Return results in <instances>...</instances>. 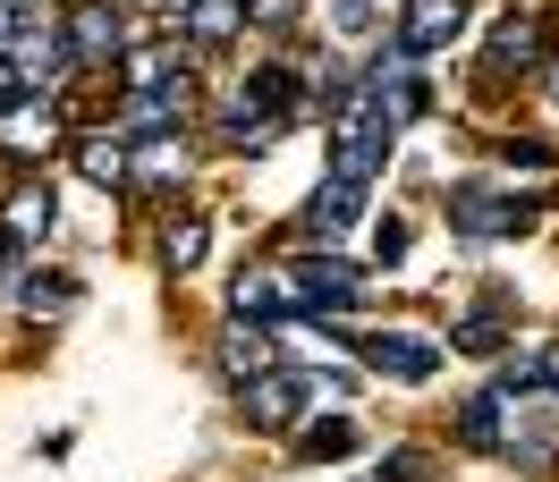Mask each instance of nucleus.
I'll list each match as a JSON object with an SVG mask.
<instances>
[{
    "mask_svg": "<svg viewBox=\"0 0 559 482\" xmlns=\"http://www.w3.org/2000/svg\"><path fill=\"white\" fill-rule=\"evenodd\" d=\"M390 103H382V85H356V94H340V128H331V170L340 178H365L373 186V170H382V153H390Z\"/></svg>",
    "mask_w": 559,
    "mask_h": 482,
    "instance_id": "nucleus-1",
    "label": "nucleus"
},
{
    "mask_svg": "<svg viewBox=\"0 0 559 482\" xmlns=\"http://www.w3.org/2000/svg\"><path fill=\"white\" fill-rule=\"evenodd\" d=\"M69 60L76 69H103V60H128V26H119V9H103V0H85L69 17Z\"/></svg>",
    "mask_w": 559,
    "mask_h": 482,
    "instance_id": "nucleus-2",
    "label": "nucleus"
},
{
    "mask_svg": "<svg viewBox=\"0 0 559 482\" xmlns=\"http://www.w3.org/2000/svg\"><path fill=\"white\" fill-rule=\"evenodd\" d=\"M450 220L466 229V238H525V229H534V212H525V204H500V195H484V186H457Z\"/></svg>",
    "mask_w": 559,
    "mask_h": 482,
    "instance_id": "nucleus-3",
    "label": "nucleus"
},
{
    "mask_svg": "<svg viewBox=\"0 0 559 482\" xmlns=\"http://www.w3.org/2000/svg\"><path fill=\"white\" fill-rule=\"evenodd\" d=\"M187 103H195V69L170 76V85H128V110H119V128H128V136H153V128H170Z\"/></svg>",
    "mask_w": 559,
    "mask_h": 482,
    "instance_id": "nucleus-4",
    "label": "nucleus"
},
{
    "mask_svg": "<svg viewBox=\"0 0 559 482\" xmlns=\"http://www.w3.org/2000/svg\"><path fill=\"white\" fill-rule=\"evenodd\" d=\"M356 212H365V178H340V170H331V178H322V195L306 204V245H331Z\"/></svg>",
    "mask_w": 559,
    "mask_h": 482,
    "instance_id": "nucleus-5",
    "label": "nucleus"
},
{
    "mask_svg": "<svg viewBox=\"0 0 559 482\" xmlns=\"http://www.w3.org/2000/svg\"><path fill=\"white\" fill-rule=\"evenodd\" d=\"M297 297H306V313H340V305H356L365 297V272L356 263H331V254H306V272H297Z\"/></svg>",
    "mask_w": 559,
    "mask_h": 482,
    "instance_id": "nucleus-6",
    "label": "nucleus"
},
{
    "mask_svg": "<svg viewBox=\"0 0 559 482\" xmlns=\"http://www.w3.org/2000/svg\"><path fill=\"white\" fill-rule=\"evenodd\" d=\"M297 407H306V381L297 373H254L246 381V414H254V423H263V432H288V423H297Z\"/></svg>",
    "mask_w": 559,
    "mask_h": 482,
    "instance_id": "nucleus-7",
    "label": "nucleus"
},
{
    "mask_svg": "<svg viewBox=\"0 0 559 482\" xmlns=\"http://www.w3.org/2000/svg\"><path fill=\"white\" fill-rule=\"evenodd\" d=\"M457 26H466V0H407L399 43L407 51H441V43H457Z\"/></svg>",
    "mask_w": 559,
    "mask_h": 482,
    "instance_id": "nucleus-8",
    "label": "nucleus"
},
{
    "mask_svg": "<svg viewBox=\"0 0 559 482\" xmlns=\"http://www.w3.org/2000/svg\"><path fill=\"white\" fill-rule=\"evenodd\" d=\"M272 364H280V356H272V330H263V322H246V313H238V322L221 330V373H229V381L246 389V381H254V373H272Z\"/></svg>",
    "mask_w": 559,
    "mask_h": 482,
    "instance_id": "nucleus-9",
    "label": "nucleus"
},
{
    "mask_svg": "<svg viewBox=\"0 0 559 482\" xmlns=\"http://www.w3.org/2000/svg\"><path fill=\"white\" fill-rule=\"evenodd\" d=\"M365 364H373V373H390V381H424L432 373V364H441V347L432 339H407V330H373V339H365Z\"/></svg>",
    "mask_w": 559,
    "mask_h": 482,
    "instance_id": "nucleus-10",
    "label": "nucleus"
},
{
    "mask_svg": "<svg viewBox=\"0 0 559 482\" xmlns=\"http://www.w3.org/2000/svg\"><path fill=\"white\" fill-rule=\"evenodd\" d=\"M229 305H238L246 322H272V313H297L306 297H288V279H280V272H238V279H229Z\"/></svg>",
    "mask_w": 559,
    "mask_h": 482,
    "instance_id": "nucleus-11",
    "label": "nucleus"
},
{
    "mask_svg": "<svg viewBox=\"0 0 559 482\" xmlns=\"http://www.w3.org/2000/svg\"><path fill=\"white\" fill-rule=\"evenodd\" d=\"M238 26H246V0H195V9H187V43H195V51L238 43Z\"/></svg>",
    "mask_w": 559,
    "mask_h": 482,
    "instance_id": "nucleus-12",
    "label": "nucleus"
},
{
    "mask_svg": "<svg viewBox=\"0 0 559 482\" xmlns=\"http://www.w3.org/2000/svg\"><path fill=\"white\" fill-rule=\"evenodd\" d=\"M297 457H306V466H340V457H356V423H348V414L306 423V432H297Z\"/></svg>",
    "mask_w": 559,
    "mask_h": 482,
    "instance_id": "nucleus-13",
    "label": "nucleus"
},
{
    "mask_svg": "<svg viewBox=\"0 0 559 482\" xmlns=\"http://www.w3.org/2000/svg\"><path fill=\"white\" fill-rule=\"evenodd\" d=\"M17 305L35 313V322H60V313L76 305V279L69 272H26L17 279Z\"/></svg>",
    "mask_w": 559,
    "mask_h": 482,
    "instance_id": "nucleus-14",
    "label": "nucleus"
},
{
    "mask_svg": "<svg viewBox=\"0 0 559 482\" xmlns=\"http://www.w3.org/2000/svg\"><path fill=\"white\" fill-rule=\"evenodd\" d=\"M119 76H128V85H170V76H187V51H178V43H144V51L119 60Z\"/></svg>",
    "mask_w": 559,
    "mask_h": 482,
    "instance_id": "nucleus-15",
    "label": "nucleus"
},
{
    "mask_svg": "<svg viewBox=\"0 0 559 482\" xmlns=\"http://www.w3.org/2000/svg\"><path fill=\"white\" fill-rule=\"evenodd\" d=\"M51 186H35V178H26V186H17V195H9V238H43V229H51Z\"/></svg>",
    "mask_w": 559,
    "mask_h": 482,
    "instance_id": "nucleus-16",
    "label": "nucleus"
},
{
    "mask_svg": "<svg viewBox=\"0 0 559 482\" xmlns=\"http://www.w3.org/2000/svg\"><path fill=\"white\" fill-rule=\"evenodd\" d=\"M534 60H543V35H534L525 17H509V26L491 35V76L500 69H534Z\"/></svg>",
    "mask_w": 559,
    "mask_h": 482,
    "instance_id": "nucleus-17",
    "label": "nucleus"
},
{
    "mask_svg": "<svg viewBox=\"0 0 559 482\" xmlns=\"http://www.w3.org/2000/svg\"><path fill=\"white\" fill-rule=\"evenodd\" d=\"M76 170L103 178V186H119V178H128V136H85L76 144Z\"/></svg>",
    "mask_w": 559,
    "mask_h": 482,
    "instance_id": "nucleus-18",
    "label": "nucleus"
},
{
    "mask_svg": "<svg viewBox=\"0 0 559 482\" xmlns=\"http://www.w3.org/2000/svg\"><path fill=\"white\" fill-rule=\"evenodd\" d=\"M457 441H466V448H500V398H466V414H457Z\"/></svg>",
    "mask_w": 559,
    "mask_h": 482,
    "instance_id": "nucleus-19",
    "label": "nucleus"
},
{
    "mask_svg": "<svg viewBox=\"0 0 559 482\" xmlns=\"http://www.w3.org/2000/svg\"><path fill=\"white\" fill-rule=\"evenodd\" d=\"M162 263H170V272H195V263H204V220H178L170 238H162Z\"/></svg>",
    "mask_w": 559,
    "mask_h": 482,
    "instance_id": "nucleus-20",
    "label": "nucleus"
},
{
    "mask_svg": "<svg viewBox=\"0 0 559 482\" xmlns=\"http://www.w3.org/2000/svg\"><path fill=\"white\" fill-rule=\"evenodd\" d=\"M246 85H254V94H263L272 110H297V69H254Z\"/></svg>",
    "mask_w": 559,
    "mask_h": 482,
    "instance_id": "nucleus-21",
    "label": "nucleus"
},
{
    "mask_svg": "<svg viewBox=\"0 0 559 482\" xmlns=\"http://www.w3.org/2000/svg\"><path fill=\"white\" fill-rule=\"evenodd\" d=\"M246 26H297V0H246Z\"/></svg>",
    "mask_w": 559,
    "mask_h": 482,
    "instance_id": "nucleus-22",
    "label": "nucleus"
},
{
    "mask_svg": "<svg viewBox=\"0 0 559 482\" xmlns=\"http://www.w3.org/2000/svg\"><path fill=\"white\" fill-rule=\"evenodd\" d=\"M373 254H382V263H399V254H407V229H399V220H382V229H373Z\"/></svg>",
    "mask_w": 559,
    "mask_h": 482,
    "instance_id": "nucleus-23",
    "label": "nucleus"
},
{
    "mask_svg": "<svg viewBox=\"0 0 559 482\" xmlns=\"http://www.w3.org/2000/svg\"><path fill=\"white\" fill-rule=\"evenodd\" d=\"M331 17H340V35H365V17H373V0H340Z\"/></svg>",
    "mask_w": 559,
    "mask_h": 482,
    "instance_id": "nucleus-24",
    "label": "nucleus"
},
{
    "mask_svg": "<svg viewBox=\"0 0 559 482\" xmlns=\"http://www.w3.org/2000/svg\"><path fill=\"white\" fill-rule=\"evenodd\" d=\"M17 94H26V76H17V60H0V119L17 110Z\"/></svg>",
    "mask_w": 559,
    "mask_h": 482,
    "instance_id": "nucleus-25",
    "label": "nucleus"
},
{
    "mask_svg": "<svg viewBox=\"0 0 559 482\" xmlns=\"http://www.w3.org/2000/svg\"><path fill=\"white\" fill-rule=\"evenodd\" d=\"M17 9H26V0H0V43L17 35Z\"/></svg>",
    "mask_w": 559,
    "mask_h": 482,
    "instance_id": "nucleus-26",
    "label": "nucleus"
},
{
    "mask_svg": "<svg viewBox=\"0 0 559 482\" xmlns=\"http://www.w3.org/2000/svg\"><path fill=\"white\" fill-rule=\"evenodd\" d=\"M551 103H559V69H551Z\"/></svg>",
    "mask_w": 559,
    "mask_h": 482,
    "instance_id": "nucleus-27",
    "label": "nucleus"
}]
</instances>
